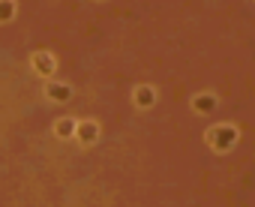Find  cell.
Listing matches in <instances>:
<instances>
[{"label": "cell", "instance_id": "obj_4", "mask_svg": "<svg viewBox=\"0 0 255 207\" xmlns=\"http://www.w3.org/2000/svg\"><path fill=\"white\" fill-rule=\"evenodd\" d=\"M96 135H99V126H96L93 120H84V123H78V138H81L84 144H93V141H96Z\"/></svg>", "mask_w": 255, "mask_h": 207}, {"label": "cell", "instance_id": "obj_3", "mask_svg": "<svg viewBox=\"0 0 255 207\" xmlns=\"http://www.w3.org/2000/svg\"><path fill=\"white\" fill-rule=\"evenodd\" d=\"M153 102H156V90H153L150 84L135 87V105H138V108H150Z\"/></svg>", "mask_w": 255, "mask_h": 207}, {"label": "cell", "instance_id": "obj_5", "mask_svg": "<svg viewBox=\"0 0 255 207\" xmlns=\"http://www.w3.org/2000/svg\"><path fill=\"white\" fill-rule=\"evenodd\" d=\"M33 66L42 69V75H51V72H54V57H51V54H36V57H33Z\"/></svg>", "mask_w": 255, "mask_h": 207}, {"label": "cell", "instance_id": "obj_2", "mask_svg": "<svg viewBox=\"0 0 255 207\" xmlns=\"http://www.w3.org/2000/svg\"><path fill=\"white\" fill-rule=\"evenodd\" d=\"M219 108V96L216 93H198V96H192V111L195 114H213Z\"/></svg>", "mask_w": 255, "mask_h": 207}, {"label": "cell", "instance_id": "obj_1", "mask_svg": "<svg viewBox=\"0 0 255 207\" xmlns=\"http://www.w3.org/2000/svg\"><path fill=\"white\" fill-rule=\"evenodd\" d=\"M237 138H240V129L234 123H213L204 135V141L213 153H231L237 147Z\"/></svg>", "mask_w": 255, "mask_h": 207}, {"label": "cell", "instance_id": "obj_6", "mask_svg": "<svg viewBox=\"0 0 255 207\" xmlns=\"http://www.w3.org/2000/svg\"><path fill=\"white\" fill-rule=\"evenodd\" d=\"M48 93H51V99H69V87H60V84H51Z\"/></svg>", "mask_w": 255, "mask_h": 207}, {"label": "cell", "instance_id": "obj_7", "mask_svg": "<svg viewBox=\"0 0 255 207\" xmlns=\"http://www.w3.org/2000/svg\"><path fill=\"white\" fill-rule=\"evenodd\" d=\"M75 129H78V126H75L72 120H60V123H57V135H72Z\"/></svg>", "mask_w": 255, "mask_h": 207}]
</instances>
